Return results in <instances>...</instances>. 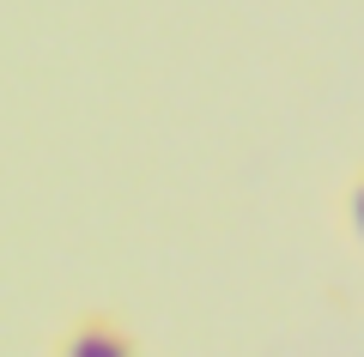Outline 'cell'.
<instances>
[{
  "mask_svg": "<svg viewBox=\"0 0 364 357\" xmlns=\"http://www.w3.org/2000/svg\"><path fill=\"white\" fill-rule=\"evenodd\" d=\"M61 357H134V339H128V333L116 327V321L91 315V321H79V327L67 333Z\"/></svg>",
  "mask_w": 364,
  "mask_h": 357,
  "instance_id": "obj_1",
  "label": "cell"
},
{
  "mask_svg": "<svg viewBox=\"0 0 364 357\" xmlns=\"http://www.w3.org/2000/svg\"><path fill=\"white\" fill-rule=\"evenodd\" d=\"M352 224H358V236H364V182L352 188Z\"/></svg>",
  "mask_w": 364,
  "mask_h": 357,
  "instance_id": "obj_2",
  "label": "cell"
}]
</instances>
